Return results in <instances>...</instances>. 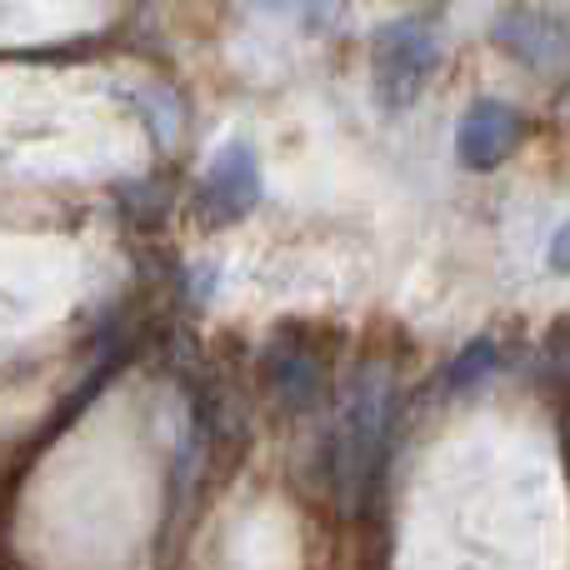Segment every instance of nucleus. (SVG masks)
I'll return each mask as SVG.
<instances>
[{
	"label": "nucleus",
	"mask_w": 570,
	"mask_h": 570,
	"mask_svg": "<svg viewBox=\"0 0 570 570\" xmlns=\"http://www.w3.org/2000/svg\"><path fill=\"white\" fill-rule=\"evenodd\" d=\"M395 431V371L385 361L355 365L351 385L341 395V411L325 435V491L335 495L345 515H361L371 505L375 485L385 475Z\"/></svg>",
	"instance_id": "1"
},
{
	"label": "nucleus",
	"mask_w": 570,
	"mask_h": 570,
	"mask_svg": "<svg viewBox=\"0 0 570 570\" xmlns=\"http://www.w3.org/2000/svg\"><path fill=\"white\" fill-rule=\"evenodd\" d=\"M441 66V40L425 16H395L381 20L371 36V96L381 116H401L421 100Z\"/></svg>",
	"instance_id": "2"
},
{
	"label": "nucleus",
	"mask_w": 570,
	"mask_h": 570,
	"mask_svg": "<svg viewBox=\"0 0 570 570\" xmlns=\"http://www.w3.org/2000/svg\"><path fill=\"white\" fill-rule=\"evenodd\" d=\"M261 196H266V176H261L256 146L250 140H226L196 176L190 206H196V216L210 230H226V226H240L246 216H256Z\"/></svg>",
	"instance_id": "3"
},
{
	"label": "nucleus",
	"mask_w": 570,
	"mask_h": 570,
	"mask_svg": "<svg viewBox=\"0 0 570 570\" xmlns=\"http://www.w3.org/2000/svg\"><path fill=\"white\" fill-rule=\"evenodd\" d=\"M491 40L515 66L535 70V76H556L570 66V26L535 6H505L491 26Z\"/></svg>",
	"instance_id": "4"
},
{
	"label": "nucleus",
	"mask_w": 570,
	"mask_h": 570,
	"mask_svg": "<svg viewBox=\"0 0 570 570\" xmlns=\"http://www.w3.org/2000/svg\"><path fill=\"white\" fill-rule=\"evenodd\" d=\"M521 110L505 106V100L495 96H481L471 100V106L461 110V120H455V160H461L465 170H495L505 166V160L515 156V146H521Z\"/></svg>",
	"instance_id": "5"
},
{
	"label": "nucleus",
	"mask_w": 570,
	"mask_h": 570,
	"mask_svg": "<svg viewBox=\"0 0 570 570\" xmlns=\"http://www.w3.org/2000/svg\"><path fill=\"white\" fill-rule=\"evenodd\" d=\"M266 381L276 391V401L285 411H311L321 401L325 385V365L311 345H291V341H271L266 351Z\"/></svg>",
	"instance_id": "6"
},
{
	"label": "nucleus",
	"mask_w": 570,
	"mask_h": 570,
	"mask_svg": "<svg viewBox=\"0 0 570 570\" xmlns=\"http://www.w3.org/2000/svg\"><path fill=\"white\" fill-rule=\"evenodd\" d=\"M250 6L271 20H295L305 36H325V30L341 20L345 0H250Z\"/></svg>",
	"instance_id": "7"
},
{
	"label": "nucleus",
	"mask_w": 570,
	"mask_h": 570,
	"mask_svg": "<svg viewBox=\"0 0 570 570\" xmlns=\"http://www.w3.org/2000/svg\"><path fill=\"white\" fill-rule=\"evenodd\" d=\"M495 361H501V345L495 341H471V345H461V355H455L451 365H445V391H471V385H481L485 375L495 371Z\"/></svg>",
	"instance_id": "8"
},
{
	"label": "nucleus",
	"mask_w": 570,
	"mask_h": 570,
	"mask_svg": "<svg viewBox=\"0 0 570 570\" xmlns=\"http://www.w3.org/2000/svg\"><path fill=\"white\" fill-rule=\"evenodd\" d=\"M546 266H551L556 276H570V216L556 226L551 246H546Z\"/></svg>",
	"instance_id": "9"
},
{
	"label": "nucleus",
	"mask_w": 570,
	"mask_h": 570,
	"mask_svg": "<svg viewBox=\"0 0 570 570\" xmlns=\"http://www.w3.org/2000/svg\"><path fill=\"white\" fill-rule=\"evenodd\" d=\"M551 351H556V361H561L566 375H570V325H561V331L551 335Z\"/></svg>",
	"instance_id": "10"
}]
</instances>
